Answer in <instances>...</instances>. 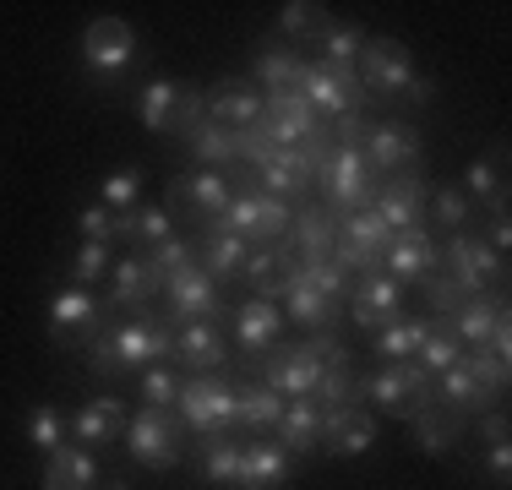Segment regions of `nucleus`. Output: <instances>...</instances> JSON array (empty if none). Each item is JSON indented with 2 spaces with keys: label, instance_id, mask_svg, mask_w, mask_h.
Returning <instances> with one entry per match:
<instances>
[{
  "label": "nucleus",
  "instance_id": "f257e3e1",
  "mask_svg": "<svg viewBox=\"0 0 512 490\" xmlns=\"http://www.w3.org/2000/svg\"><path fill=\"white\" fill-rule=\"evenodd\" d=\"M355 77L365 93H393V98H409V104H431L436 98V82L414 71V55L404 39H365Z\"/></svg>",
  "mask_w": 512,
  "mask_h": 490
},
{
  "label": "nucleus",
  "instance_id": "f03ea898",
  "mask_svg": "<svg viewBox=\"0 0 512 490\" xmlns=\"http://www.w3.org/2000/svg\"><path fill=\"white\" fill-rule=\"evenodd\" d=\"M344 289H349V278L333 262H300L284 284V322H300L306 333L333 327V311L344 300Z\"/></svg>",
  "mask_w": 512,
  "mask_h": 490
},
{
  "label": "nucleus",
  "instance_id": "7ed1b4c3",
  "mask_svg": "<svg viewBox=\"0 0 512 490\" xmlns=\"http://www.w3.org/2000/svg\"><path fill=\"white\" fill-rule=\"evenodd\" d=\"M360 392L376 414H393V420H414L420 409L436 403V376L414 360H398V365H382V371L360 376Z\"/></svg>",
  "mask_w": 512,
  "mask_h": 490
},
{
  "label": "nucleus",
  "instance_id": "20e7f679",
  "mask_svg": "<svg viewBox=\"0 0 512 490\" xmlns=\"http://www.w3.org/2000/svg\"><path fill=\"white\" fill-rule=\"evenodd\" d=\"M142 60V39L126 17H99L82 28V71L104 88H115L131 66Z\"/></svg>",
  "mask_w": 512,
  "mask_h": 490
},
{
  "label": "nucleus",
  "instance_id": "39448f33",
  "mask_svg": "<svg viewBox=\"0 0 512 490\" xmlns=\"http://www.w3.org/2000/svg\"><path fill=\"white\" fill-rule=\"evenodd\" d=\"M126 447H131V458H137L142 469L164 474V469H175V463L186 458V425H180L175 409H148V403H142V409L126 420Z\"/></svg>",
  "mask_w": 512,
  "mask_h": 490
},
{
  "label": "nucleus",
  "instance_id": "423d86ee",
  "mask_svg": "<svg viewBox=\"0 0 512 490\" xmlns=\"http://www.w3.org/2000/svg\"><path fill=\"white\" fill-rule=\"evenodd\" d=\"M175 414H180V425L197 431V436H229L235 431V382H229L224 371L191 376V382H180Z\"/></svg>",
  "mask_w": 512,
  "mask_h": 490
},
{
  "label": "nucleus",
  "instance_id": "0eeeda50",
  "mask_svg": "<svg viewBox=\"0 0 512 490\" xmlns=\"http://www.w3.org/2000/svg\"><path fill=\"white\" fill-rule=\"evenodd\" d=\"M316 186H322V207H327V213L344 218V213H365V207L376 202V186H382V180L371 175V164H365L360 147H338L333 164H327V175L316 180Z\"/></svg>",
  "mask_w": 512,
  "mask_h": 490
},
{
  "label": "nucleus",
  "instance_id": "6e6552de",
  "mask_svg": "<svg viewBox=\"0 0 512 490\" xmlns=\"http://www.w3.org/2000/svg\"><path fill=\"white\" fill-rule=\"evenodd\" d=\"M442 273L453 278L463 294H485L491 284H507V256H496L491 245H485V235H469V229H458V235H447Z\"/></svg>",
  "mask_w": 512,
  "mask_h": 490
},
{
  "label": "nucleus",
  "instance_id": "1a4fd4ad",
  "mask_svg": "<svg viewBox=\"0 0 512 490\" xmlns=\"http://www.w3.org/2000/svg\"><path fill=\"white\" fill-rule=\"evenodd\" d=\"M365 164H371L376 180H393V175H420V131L409 126V120H371V131H365L360 142Z\"/></svg>",
  "mask_w": 512,
  "mask_h": 490
},
{
  "label": "nucleus",
  "instance_id": "9d476101",
  "mask_svg": "<svg viewBox=\"0 0 512 490\" xmlns=\"http://www.w3.org/2000/svg\"><path fill=\"white\" fill-rule=\"evenodd\" d=\"M387 224L365 207V213H344L338 218V245H333V267L338 273H382L387 256Z\"/></svg>",
  "mask_w": 512,
  "mask_h": 490
},
{
  "label": "nucleus",
  "instance_id": "9b49d317",
  "mask_svg": "<svg viewBox=\"0 0 512 490\" xmlns=\"http://www.w3.org/2000/svg\"><path fill=\"white\" fill-rule=\"evenodd\" d=\"M44 327H50V343L55 349H88L93 338H99L104 327V305L93 300V289H60L50 300V316H44Z\"/></svg>",
  "mask_w": 512,
  "mask_h": 490
},
{
  "label": "nucleus",
  "instance_id": "f8f14e48",
  "mask_svg": "<svg viewBox=\"0 0 512 490\" xmlns=\"http://www.w3.org/2000/svg\"><path fill=\"white\" fill-rule=\"evenodd\" d=\"M300 98H306L322 120L360 115L365 109V88H360L355 71H333V66H322V60H306V71H300Z\"/></svg>",
  "mask_w": 512,
  "mask_h": 490
},
{
  "label": "nucleus",
  "instance_id": "ddd939ff",
  "mask_svg": "<svg viewBox=\"0 0 512 490\" xmlns=\"http://www.w3.org/2000/svg\"><path fill=\"white\" fill-rule=\"evenodd\" d=\"M104 333H109V343H115V354H120L126 371H148V365L175 360V327L169 322L142 316V322H109Z\"/></svg>",
  "mask_w": 512,
  "mask_h": 490
},
{
  "label": "nucleus",
  "instance_id": "4468645a",
  "mask_svg": "<svg viewBox=\"0 0 512 490\" xmlns=\"http://www.w3.org/2000/svg\"><path fill=\"white\" fill-rule=\"evenodd\" d=\"M229 196H235V186H229L224 169H197V175H175L169 180V202L164 207H180V213L191 218V224H218V213L229 207Z\"/></svg>",
  "mask_w": 512,
  "mask_h": 490
},
{
  "label": "nucleus",
  "instance_id": "2eb2a0df",
  "mask_svg": "<svg viewBox=\"0 0 512 490\" xmlns=\"http://www.w3.org/2000/svg\"><path fill=\"white\" fill-rule=\"evenodd\" d=\"M164 311L175 316L180 327L186 322H213L218 311H224V300H218V284L202 273L197 262H186L180 273L164 278Z\"/></svg>",
  "mask_w": 512,
  "mask_h": 490
},
{
  "label": "nucleus",
  "instance_id": "dca6fc26",
  "mask_svg": "<svg viewBox=\"0 0 512 490\" xmlns=\"http://www.w3.org/2000/svg\"><path fill=\"white\" fill-rule=\"evenodd\" d=\"M262 382L278 398H311L316 382H322V360H316L306 343H273L262 360Z\"/></svg>",
  "mask_w": 512,
  "mask_h": 490
},
{
  "label": "nucleus",
  "instance_id": "f3484780",
  "mask_svg": "<svg viewBox=\"0 0 512 490\" xmlns=\"http://www.w3.org/2000/svg\"><path fill=\"white\" fill-rule=\"evenodd\" d=\"M109 278H115V289H109V300H104V316H120V311H131V316H142L148 305L164 294V278L153 273V262L148 256H120L115 267H109Z\"/></svg>",
  "mask_w": 512,
  "mask_h": 490
},
{
  "label": "nucleus",
  "instance_id": "a211bd4d",
  "mask_svg": "<svg viewBox=\"0 0 512 490\" xmlns=\"http://www.w3.org/2000/svg\"><path fill=\"white\" fill-rule=\"evenodd\" d=\"M371 213L387 224V235H409V229H425V180L420 175H393L376 186Z\"/></svg>",
  "mask_w": 512,
  "mask_h": 490
},
{
  "label": "nucleus",
  "instance_id": "6ab92c4d",
  "mask_svg": "<svg viewBox=\"0 0 512 490\" xmlns=\"http://www.w3.org/2000/svg\"><path fill=\"white\" fill-rule=\"evenodd\" d=\"M256 126H262V137L273 147H300L316 126H327V120L316 115L300 93H273V98H262V120H256Z\"/></svg>",
  "mask_w": 512,
  "mask_h": 490
},
{
  "label": "nucleus",
  "instance_id": "aec40b11",
  "mask_svg": "<svg viewBox=\"0 0 512 490\" xmlns=\"http://www.w3.org/2000/svg\"><path fill=\"white\" fill-rule=\"evenodd\" d=\"M442 322L458 343L485 349V343L496 338V327L507 322V284H496V294H469V300H463L453 316H442Z\"/></svg>",
  "mask_w": 512,
  "mask_h": 490
},
{
  "label": "nucleus",
  "instance_id": "412c9836",
  "mask_svg": "<svg viewBox=\"0 0 512 490\" xmlns=\"http://www.w3.org/2000/svg\"><path fill=\"white\" fill-rule=\"evenodd\" d=\"M436 267H442V251H436V240L425 235V229H409V235H393V240H387L382 273L393 278L398 289H409V284H420V278H431Z\"/></svg>",
  "mask_w": 512,
  "mask_h": 490
},
{
  "label": "nucleus",
  "instance_id": "4be33fe9",
  "mask_svg": "<svg viewBox=\"0 0 512 490\" xmlns=\"http://www.w3.org/2000/svg\"><path fill=\"white\" fill-rule=\"evenodd\" d=\"M398 311H404V289H398L387 273H360L349 322H355L360 333H382L387 322H398Z\"/></svg>",
  "mask_w": 512,
  "mask_h": 490
},
{
  "label": "nucleus",
  "instance_id": "5701e85b",
  "mask_svg": "<svg viewBox=\"0 0 512 490\" xmlns=\"http://www.w3.org/2000/svg\"><path fill=\"white\" fill-rule=\"evenodd\" d=\"M322 447L338 452V458H360V452H371L376 447V414L360 409V403L322 409Z\"/></svg>",
  "mask_w": 512,
  "mask_h": 490
},
{
  "label": "nucleus",
  "instance_id": "b1692460",
  "mask_svg": "<svg viewBox=\"0 0 512 490\" xmlns=\"http://www.w3.org/2000/svg\"><path fill=\"white\" fill-rule=\"evenodd\" d=\"M202 93H207V120H218V126H229V131H246L262 120V88L246 77H224Z\"/></svg>",
  "mask_w": 512,
  "mask_h": 490
},
{
  "label": "nucleus",
  "instance_id": "393cba45",
  "mask_svg": "<svg viewBox=\"0 0 512 490\" xmlns=\"http://www.w3.org/2000/svg\"><path fill=\"white\" fill-rule=\"evenodd\" d=\"M126 420H131L126 403H120L115 392H104V398H88L77 414H71L66 431L77 436V447H88V452H93V447H109V441L126 436Z\"/></svg>",
  "mask_w": 512,
  "mask_h": 490
},
{
  "label": "nucleus",
  "instance_id": "a878e982",
  "mask_svg": "<svg viewBox=\"0 0 512 490\" xmlns=\"http://www.w3.org/2000/svg\"><path fill=\"white\" fill-rule=\"evenodd\" d=\"M273 441L289 452V458H316L322 452V409L311 398H289L284 414L273 425Z\"/></svg>",
  "mask_w": 512,
  "mask_h": 490
},
{
  "label": "nucleus",
  "instance_id": "bb28decb",
  "mask_svg": "<svg viewBox=\"0 0 512 490\" xmlns=\"http://www.w3.org/2000/svg\"><path fill=\"white\" fill-rule=\"evenodd\" d=\"M289 480V452L273 436H251L240 441V490H278Z\"/></svg>",
  "mask_w": 512,
  "mask_h": 490
},
{
  "label": "nucleus",
  "instance_id": "cd10ccee",
  "mask_svg": "<svg viewBox=\"0 0 512 490\" xmlns=\"http://www.w3.org/2000/svg\"><path fill=\"white\" fill-rule=\"evenodd\" d=\"M256 77H262V88H267V98L273 93H300V71H306V55H300L289 39H256Z\"/></svg>",
  "mask_w": 512,
  "mask_h": 490
},
{
  "label": "nucleus",
  "instance_id": "c85d7f7f",
  "mask_svg": "<svg viewBox=\"0 0 512 490\" xmlns=\"http://www.w3.org/2000/svg\"><path fill=\"white\" fill-rule=\"evenodd\" d=\"M251 175H256V191H262V196H278V202H289V196H306V186H316L311 169H306V158H300V147H278V153L267 158V164H256Z\"/></svg>",
  "mask_w": 512,
  "mask_h": 490
},
{
  "label": "nucleus",
  "instance_id": "c756f323",
  "mask_svg": "<svg viewBox=\"0 0 512 490\" xmlns=\"http://www.w3.org/2000/svg\"><path fill=\"white\" fill-rule=\"evenodd\" d=\"M289 240H295L300 262H333V245H338V218L327 213L322 202H306L289 224Z\"/></svg>",
  "mask_w": 512,
  "mask_h": 490
},
{
  "label": "nucleus",
  "instance_id": "7c9ffc66",
  "mask_svg": "<svg viewBox=\"0 0 512 490\" xmlns=\"http://www.w3.org/2000/svg\"><path fill=\"white\" fill-rule=\"evenodd\" d=\"M246 251H251L246 240L224 235V229H202V240L191 245V262H197L202 273L213 278L218 289H224L229 278H240V267H246Z\"/></svg>",
  "mask_w": 512,
  "mask_h": 490
},
{
  "label": "nucleus",
  "instance_id": "2f4dec72",
  "mask_svg": "<svg viewBox=\"0 0 512 490\" xmlns=\"http://www.w3.org/2000/svg\"><path fill=\"white\" fill-rule=\"evenodd\" d=\"M175 360L191 365L197 376H213L229 365V349H224V333H218L213 322H186L175 333Z\"/></svg>",
  "mask_w": 512,
  "mask_h": 490
},
{
  "label": "nucleus",
  "instance_id": "473e14b6",
  "mask_svg": "<svg viewBox=\"0 0 512 490\" xmlns=\"http://www.w3.org/2000/svg\"><path fill=\"white\" fill-rule=\"evenodd\" d=\"M93 485H99V463H93L88 447L60 441L50 458H44V490H93Z\"/></svg>",
  "mask_w": 512,
  "mask_h": 490
},
{
  "label": "nucleus",
  "instance_id": "72a5a7b5",
  "mask_svg": "<svg viewBox=\"0 0 512 490\" xmlns=\"http://www.w3.org/2000/svg\"><path fill=\"white\" fill-rule=\"evenodd\" d=\"M289 398H278L267 382H235V425L251 436H267L278 425V414H284Z\"/></svg>",
  "mask_w": 512,
  "mask_h": 490
},
{
  "label": "nucleus",
  "instance_id": "f704fd0d",
  "mask_svg": "<svg viewBox=\"0 0 512 490\" xmlns=\"http://www.w3.org/2000/svg\"><path fill=\"white\" fill-rule=\"evenodd\" d=\"M463 196L485 202L491 213H507V147H496L491 158H474L463 169Z\"/></svg>",
  "mask_w": 512,
  "mask_h": 490
},
{
  "label": "nucleus",
  "instance_id": "c9c22d12",
  "mask_svg": "<svg viewBox=\"0 0 512 490\" xmlns=\"http://www.w3.org/2000/svg\"><path fill=\"white\" fill-rule=\"evenodd\" d=\"M278 333H284V311L273 300H246L235 311V338L246 354H267L278 343Z\"/></svg>",
  "mask_w": 512,
  "mask_h": 490
},
{
  "label": "nucleus",
  "instance_id": "e433bc0d",
  "mask_svg": "<svg viewBox=\"0 0 512 490\" xmlns=\"http://www.w3.org/2000/svg\"><path fill=\"white\" fill-rule=\"evenodd\" d=\"M414 431V447L425 452V458H442V452H453V441L463 436V414L447 409V403H431V409H420L409 420Z\"/></svg>",
  "mask_w": 512,
  "mask_h": 490
},
{
  "label": "nucleus",
  "instance_id": "4c0bfd02",
  "mask_svg": "<svg viewBox=\"0 0 512 490\" xmlns=\"http://www.w3.org/2000/svg\"><path fill=\"white\" fill-rule=\"evenodd\" d=\"M191 463L207 485H235L240 480V441L235 436H197L191 441Z\"/></svg>",
  "mask_w": 512,
  "mask_h": 490
},
{
  "label": "nucleus",
  "instance_id": "58836bf2",
  "mask_svg": "<svg viewBox=\"0 0 512 490\" xmlns=\"http://www.w3.org/2000/svg\"><path fill=\"white\" fill-rule=\"evenodd\" d=\"M137 120H142L148 131H158V137H175V120H180V82H169V77L142 82V93H137Z\"/></svg>",
  "mask_w": 512,
  "mask_h": 490
},
{
  "label": "nucleus",
  "instance_id": "ea45409f",
  "mask_svg": "<svg viewBox=\"0 0 512 490\" xmlns=\"http://www.w3.org/2000/svg\"><path fill=\"white\" fill-rule=\"evenodd\" d=\"M115 235L131 240V245H153L175 235V218H169L164 202H148V207H126V213H115Z\"/></svg>",
  "mask_w": 512,
  "mask_h": 490
},
{
  "label": "nucleus",
  "instance_id": "a19ab883",
  "mask_svg": "<svg viewBox=\"0 0 512 490\" xmlns=\"http://www.w3.org/2000/svg\"><path fill=\"white\" fill-rule=\"evenodd\" d=\"M327 28H333V11L322 0H289L278 11V39H289V44H316Z\"/></svg>",
  "mask_w": 512,
  "mask_h": 490
},
{
  "label": "nucleus",
  "instance_id": "79ce46f5",
  "mask_svg": "<svg viewBox=\"0 0 512 490\" xmlns=\"http://www.w3.org/2000/svg\"><path fill=\"white\" fill-rule=\"evenodd\" d=\"M436 403L458 409L463 420H469V414H485V409H491V398H485V392L474 387V376L463 371V354H458V365H447V371L436 376Z\"/></svg>",
  "mask_w": 512,
  "mask_h": 490
},
{
  "label": "nucleus",
  "instance_id": "37998d69",
  "mask_svg": "<svg viewBox=\"0 0 512 490\" xmlns=\"http://www.w3.org/2000/svg\"><path fill=\"white\" fill-rule=\"evenodd\" d=\"M365 39H371L365 28H355V22H338V17H333V28H327L322 39H316V49H322V66H333V71H355V66H360Z\"/></svg>",
  "mask_w": 512,
  "mask_h": 490
},
{
  "label": "nucleus",
  "instance_id": "c03bdc74",
  "mask_svg": "<svg viewBox=\"0 0 512 490\" xmlns=\"http://www.w3.org/2000/svg\"><path fill=\"white\" fill-rule=\"evenodd\" d=\"M186 153L197 158L202 169H229L235 164V131L218 126V120H202V126L186 137Z\"/></svg>",
  "mask_w": 512,
  "mask_h": 490
},
{
  "label": "nucleus",
  "instance_id": "a18cd8bd",
  "mask_svg": "<svg viewBox=\"0 0 512 490\" xmlns=\"http://www.w3.org/2000/svg\"><path fill=\"white\" fill-rule=\"evenodd\" d=\"M425 333H431V322H387L382 333H371V349H376V360H387V365H398V360H414L420 354V343Z\"/></svg>",
  "mask_w": 512,
  "mask_h": 490
},
{
  "label": "nucleus",
  "instance_id": "49530a36",
  "mask_svg": "<svg viewBox=\"0 0 512 490\" xmlns=\"http://www.w3.org/2000/svg\"><path fill=\"white\" fill-rule=\"evenodd\" d=\"M355 392H360V371H355V354H349V360L322 365V382H316L311 403L316 409H344V403H355Z\"/></svg>",
  "mask_w": 512,
  "mask_h": 490
},
{
  "label": "nucleus",
  "instance_id": "de8ad7c7",
  "mask_svg": "<svg viewBox=\"0 0 512 490\" xmlns=\"http://www.w3.org/2000/svg\"><path fill=\"white\" fill-rule=\"evenodd\" d=\"M463 371L474 376V387H480L491 403H502V398H507V371H512V365H507V360H496L491 349H463Z\"/></svg>",
  "mask_w": 512,
  "mask_h": 490
},
{
  "label": "nucleus",
  "instance_id": "09e8293b",
  "mask_svg": "<svg viewBox=\"0 0 512 490\" xmlns=\"http://www.w3.org/2000/svg\"><path fill=\"white\" fill-rule=\"evenodd\" d=\"M425 213H431L447 235H458V229L469 224V196H463V186H436L425 196Z\"/></svg>",
  "mask_w": 512,
  "mask_h": 490
},
{
  "label": "nucleus",
  "instance_id": "8fccbe9b",
  "mask_svg": "<svg viewBox=\"0 0 512 490\" xmlns=\"http://www.w3.org/2000/svg\"><path fill=\"white\" fill-rule=\"evenodd\" d=\"M458 354H463V343L447 333V322H436L431 333H425V343H420V354H414V365H425L431 376H442L447 365H458Z\"/></svg>",
  "mask_w": 512,
  "mask_h": 490
},
{
  "label": "nucleus",
  "instance_id": "3c124183",
  "mask_svg": "<svg viewBox=\"0 0 512 490\" xmlns=\"http://www.w3.org/2000/svg\"><path fill=\"white\" fill-rule=\"evenodd\" d=\"M289 224H295V207L278 202V196H262L256 191V245H273L289 235Z\"/></svg>",
  "mask_w": 512,
  "mask_h": 490
},
{
  "label": "nucleus",
  "instance_id": "603ef678",
  "mask_svg": "<svg viewBox=\"0 0 512 490\" xmlns=\"http://www.w3.org/2000/svg\"><path fill=\"white\" fill-rule=\"evenodd\" d=\"M137 387H142V403H148V409H175V398H180L175 365H148Z\"/></svg>",
  "mask_w": 512,
  "mask_h": 490
},
{
  "label": "nucleus",
  "instance_id": "864d4df0",
  "mask_svg": "<svg viewBox=\"0 0 512 490\" xmlns=\"http://www.w3.org/2000/svg\"><path fill=\"white\" fill-rule=\"evenodd\" d=\"M99 196H104L109 213H126V207H137V196H142V169H109Z\"/></svg>",
  "mask_w": 512,
  "mask_h": 490
},
{
  "label": "nucleus",
  "instance_id": "5fc2aeb1",
  "mask_svg": "<svg viewBox=\"0 0 512 490\" xmlns=\"http://www.w3.org/2000/svg\"><path fill=\"white\" fill-rule=\"evenodd\" d=\"M66 273H71V284H77V289H93V284H99V278L109 273V245L82 240V251L71 256V267H66Z\"/></svg>",
  "mask_w": 512,
  "mask_h": 490
},
{
  "label": "nucleus",
  "instance_id": "6e6d98bb",
  "mask_svg": "<svg viewBox=\"0 0 512 490\" xmlns=\"http://www.w3.org/2000/svg\"><path fill=\"white\" fill-rule=\"evenodd\" d=\"M28 441L44 452V458H50V452L60 447V441H66V420H60V414L50 409V403H39V409L28 414Z\"/></svg>",
  "mask_w": 512,
  "mask_h": 490
},
{
  "label": "nucleus",
  "instance_id": "4d7b16f0",
  "mask_svg": "<svg viewBox=\"0 0 512 490\" xmlns=\"http://www.w3.org/2000/svg\"><path fill=\"white\" fill-rule=\"evenodd\" d=\"M88 376H99V382H126V365H120V354H115V343H109V333L99 327V338L88 343Z\"/></svg>",
  "mask_w": 512,
  "mask_h": 490
},
{
  "label": "nucleus",
  "instance_id": "13d9d810",
  "mask_svg": "<svg viewBox=\"0 0 512 490\" xmlns=\"http://www.w3.org/2000/svg\"><path fill=\"white\" fill-rule=\"evenodd\" d=\"M420 289H425V305H431L436 316H453L458 305L469 300V294H463V289H458L447 273H431V278H420Z\"/></svg>",
  "mask_w": 512,
  "mask_h": 490
},
{
  "label": "nucleus",
  "instance_id": "bf43d9fd",
  "mask_svg": "<svg viewBox=\"0 0 512 490\" xmlns=\"http://www.w3.org/2000/svg\"><path fill=\"white\" fill-rule=\"evenodd\" d=\"M207 120V93L197 88V82H180V120H175V137H191Z\"/></svg>",
  "mask_w": 512,
  "mask_h": 490
},
{
  "label": "nucleus",
  "instance_id": "052dcab7",
  "mask_svg": "<svg viewBox=\"0 0 512 490\" xmlns=\"http://www.w3.org/2000/svg\"><path fill=\"white\" fill-rule=\"evenodd\" d=\"M148 262H153V273L158 278H169V273H180V267L191 262V240H180V235H169V240H158L153 251H148Z\"/></svg>",
  "mask_w": 512,
  "mask_h": 490
},
{
  "label": "nucleus",
  "instance_id": "680f3d73",
  "mask_svg": "<svg viewBox=\"0 0 512 490\" xmlns=\"http://www.w3.org/2000/svg\"><path fill=\"white\" fill-rule=\"evenodd\" d=\"M77 229H82V240H93V245H109L115 240V213L99 202V207H82L77 213Z\"/></svg>",
  "mask_w": 512,
  "mask_h": 490
},
{
  "label": "nucleus",
  "instance_id": "e2e57ef3",
  "mask_svg": "<svg viewBox=\"0 0 512 490\" xmlns=\"http://www.w3.org/2000/svg\"><path fill=\"white\" fill-rule=\"evenodd\" d=\"M327 131H333V142H338V147H360V142H365V131H371V120H365V109H360V115H338Z\"/></svg>",
  "mask_w": 512,
  "mask_h": 490
},
{
  "label": "nucleus",
  "instance_id": "0e129e2a",
  "mask_svg": "<svg viewBox=\"0 0 512 490\" xmlns=\"http://www.w3.org/2000/svg\"><path fill=\"white\" fill-rule=\"evenodd\" d=\"M485 469H491V480L507 490V480H512V441L507 447H485Z\"/></svg>",
  "mask_w": 512,
  "mask_h": 490
},
{
  "label": "nucleus",
  "instance_id": "69168bd1",
  "mask_svg": "<svg viewBox=\"0 0 512 490\" xmlns=\"http://www.w3.org/2000/svg\"><path fill=\"white\" fill-rule=\"evenodd\" d=\"M480 436H485V447H507V409H485Z\"/></svg>",
  "mask_w": 512,
  "mask_h": 490
},
{
  "label": "nucleus",
  "instance_id": "338daca9",
  "mask_svg": "<svg viewBox=\"0 0 512 490\" xmlns=\"http://www.w3.org/2000/svg\"><path fill=\"white\" fill-rule=\"evenodd\" d=\"M485 245H491L496 256H507V245H512V218L507 213H491V235H485Z\"/></svg>",
  "mask_w": 512,
  "mask_h": 490
},
{
  "label": "nucleus",
  "instance_id": "774afa93",
  "mask_svg": "<svg viewBox=\"0 0 512 490\" xmlns=\"http://www.w3.org/2000/svg\"><path fill=\"white\" fill-rule=\"evenodd\" d=\"M104 490H131V485H126V480H109V485H104Z\"/></svg>",
  "mask_w": 512,
  "mask_h": 490
}]
</instances>
